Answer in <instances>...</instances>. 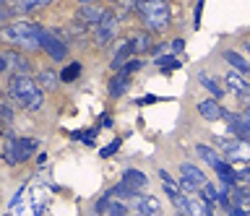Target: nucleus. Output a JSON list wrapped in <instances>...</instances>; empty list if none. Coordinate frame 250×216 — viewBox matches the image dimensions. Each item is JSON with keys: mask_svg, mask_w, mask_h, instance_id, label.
<instances>
[{"mask_svg": "<svg viewBox=\"0 0 250 216\" xmlns=\"http://www.w3.org/2000/svg\"><path fill=\"white\" fill-rule=\"evenodd\" d=\"M8 97L26 112H39L44 107V91L37 86L34 79H29V73H13L8 79Z\"/></svg>", "mask_w": 250, "mask_h": 216, "instance_id": "1", "label": "nucleus"}, {"mask_svg": "<svg viewBox=\"0 0 250 216\" xmlns=\"http://www.w3.org/2000/svg\"><path fill=\"white\" fill-rule=\"evenodd\" d=\"M133 11L138 13L144 29L151 34H162L172 21V11H169L167 0H138Z\"/></svg>", "mask_w": 250, "mask_h": 216, "instance_id": "2", "label": "nucleus"}, {"mask_svg": "<svg viewBox=\"0 0 250 216\" xmlns=\"http://www.w3.org/2000/svg\"><path fill=\"white\" fill-rule=\"evenodd\" d=\"M0 39L13 47H21L26 52L39 50V24L34 21H13V24L0 26Z\"/></svg>", "mask_w": 250, "mask_h": 216, "instance_id": "3", "label": "nucleus"}, {"mask_svg": "<svg viewBox=\"0 0 250 216\" xmlns=\"http://www.w3.org/2000/svg\"><path fill=\"white\" fill-rule=\"evenodd\" d=\"M120 16H117L115 11H109L107 8V13L102 16L97 24H94V32H91V39H94V44L97 47H109V44L115 42V37H117V32H120Z\"/></svg>", "mask_w": 250, "mask_h": 216, "instance_id": "4", "label": "nucleus"}, {"mask_svg": "<svg viewBox=\"0 0 250 216\" xmlns=\"http://www.w3.org/2000/svg\"><path fill=\"white\" fill-rule=\"evenodd\" d=\"M39 50H44L55 63H62L68 58V44L60 37H55L50 29H42V26H39Z\"/></svg>", "mask_w": 250, "mask_h": 216, "instance_id": "5", "label": "nucleus"}, {"mask_svg": "<svg viewBox=\"0 0 250 216\" xmlns=\"http://www.w3.org/2000/svg\"><path fill=\"white\" fill-rule=\"evenodd\" d=\"M203 182H206V175H203L195 164H190V161H183V164H180V182L177 185H180L183 193L198 190Z\"/></svg>", "mask_w": 250, "mask_h": 216, "instance_id": "6", "label": "nucleus"}, {"mask_svg": "<svg viewBox=\"0 0 250 216\" xmlns=\"http://www.w3.org/2000/svg\"><path fill=\"white\" fill-rule=\"evenodd\" d=\"M222 118L227 120V125H229V133L234 138H240V141H248L250 136V115L248 112H222Z\"/></svg>", "mask_w": 250, "mask_h": 216, "instance_id": "7", "label": "nucleus"}, {"mask_svg": "<svg viewBox=\"0 0 250 216\" xmlns=\"http://www.w3.org/2000/svg\"><path fill=\"white\" fill-rule=\"evenodd\" d=\"M94 214H104V216H123L128 214V203L115 196H109V190L94 203Z\"/></svg>", "mask_w": 250, "mask_h": 216, "instance_id": "8", "label": "nucleus"}, {"mask_svg": "<svg viewBox=\"0 0 250 216\" xmlns=\"http://www.w3.org/2000/svg\"><path fill=\"white\" fill-rule=\"evenodd\" d=\"M107 13L104 5H97V3H81V8L76 11V21L83 26H94L97 21Z\"/></svg>", "mask_w": 250, "mask_h": 216, "instance_id": "9", "label": "nucleus"}, {"mask_svg": "<svg viewBox=\"0 0 250 216\" xmlns=\"http://www.w3.org/2000/svg\"><path fill=\"white\" fill-rule=\"evenodd\" d=\"M0 58L5 60V71H13V73H29L31 71V60L16 50H3Z\"/></svg>", "mask_w": 250, "mask_h": 216, "instance_id": "10", "label": "nucleus"}, {"mask_svg": "<svg viewBox=\"0 0 250 216\" xmlns=\"http://www.w3.org/2000/svg\"><path fill=\"white\" fill-rule=\"evenodd\" d=\"M224 83H227V89H229L232 94H237V99H240L242 104L248 102V89L250 86H248V81H245V76H242V73L229 71V73L224 76Z\"/></svg>", "mask_w": 250, "mask_h": 216, "instance_id": "11", "label": "nucleus"}, {"mask_svg": "<svg viewBox=\"0 0 250 216\" xmlns=\"http://www.w3.org/2000/svg\"><path fill=\"white\" fill-rule=\"evenodd\" d=\"M130 203L138 214H146V216H154V214L162 211V200L154 198V196H141V193H136V196L130 198Z\"/></svg>", "mask_w": 250, "mask_h": 216, "instance_id": "12", "label": "nucleus"}, {"mask_svg": "<svg viewBox=\"0 0 250 216\" xmlns=\"http://www.w3.org/2000/svg\"><path fill=\"white\" fill-rule=\"evenodd\" d=\"M37 149H39L37 138H19V136H16V161H19V164L29 161L37 154Z\"/></svg>", "mask_w": 250, "mask_h": 216, "instance_id": "13", "label": "nucleus"}, {"mask_svg": "<svg viewBox=\"0 0 250 216\" xmlns=\"http://www.w3.org/2000/svg\"><path fill=\"white\" fill-rule=\"evenodd\" d=\"M195 110H198V115L203 120H208V122H214V120H222V112H224V107L219 104V99H203V102H198V107H195Z\"/></svg>", "mask_w": 250, "mask_h": 216, "instance_id": "14", "label": "nucleus"}, {"mask_svg": "<svg viewBox=\"0 0 250 216\" xmlns=\"http://www.w3.org/2000/svg\"><path fill=\"white\" fill-rule=\"evenodd\" d=\"M128 86H130V76L115 71V76H112V79H109V83H107V94L112 97V99H120L125 91H128Z\"/></svg>", "mask_w": 250, "mask_h": 216, "instance_id": "15", "label": "nucleus"}, {"mask_svg": "<svg viewBox=\"0 0 250 216\" xmlns=\"http://www.w3.org/2000/svg\"><path fill=\"white\" fill-rule=\"evenodd\" d=\"M128 44H130V50H133V55H141V52H148L151 50V32H146V29H141V32L136 34H130L128 37Z\"/></svg>", "mask_w": 250, "mask_h": 216, "instance_id": "16", "label": "nucleus"}, {"mask_svg": "<svg viewBox=\"0 0 250 216\" xmlns=\"http://www.w3.org/2000/svg\"><path fill=\"white\" fill-rule=\"evenodd\" d=\"M222 143V151H224V157L227 159H245L248 154H245V141H240V138H229V141H219Z\"/></svg>", "mask_w": 250, "mask_h": 216, "instance_id": "17", "label": "nucleus"}, {"mask_svg": "<svg viewBox=\"0 0 250 216\" xmlns=\"http://www.w3.org/2000/svg\"><path fill=\"white\" fill-rule=\"evenodd\" d=\"M211 169H214V172L219 175V180H222L224 185H229V188H232L234 182H237V175H234V167L229 164V159H227V161H224V159H219Z\"/></svg>", "mask_w": 250, "mask_h": 216, "instance_id": "18", "label": "nucleus"}, {"mask_svg": "<svg viewBox=\"0 0 250 216\" xmlns=\"http://www.w3.org/2000/svg\"><path fill=\"white\" fill-rule=\"evenodd\" d=\"M123 182H128L133 190L141 193V190H144L146 185H148V177L141 172V169H133V167H130V169H125V172H123Z\"/></svg>", "mask_w": 250, "mask_h": 216, "instance_id": "19", "label": "nucleus"}, {"mask_svg": "<svg viewBox=\"0 0 250 216\" xmlns=\"http://www.w3.org/2000/svg\"><path fill=\"white\" fill-rule=\"evenodd\" d=\"M222 58L232 65V71H237V73H242V76L248 73V68H250V65H248V60L242 58L237 50H224V52H222Z\"/></svg>", "mask_w": 250, "mask_h": 216, "instance_id": "20", "label": "nucleus"}, {"mask_svg": "<svg viewBox=\"0 0 250 216\" xmlns=\"http://www.w3.org/2000/svg\"><path fill=\"white\" fill-rule=\"evenodd\" d=\"M130 55H133V50H130L128 39H125V42H120V44L115 47V55H112V63H109V68H112V71H120V68H123V63H125V60H128Z\"/></svg>", "mask_w": 250, "mask_h": 216, "instance_id": "21", "label": "nucleus"}, {"mask_svg": "<svg viewBox=\"0 0 250 216\" xmlns=\"http://www.w3.org/2000/svg\"><path fill=\"white\" fill-rule=\"evenodd\" d=\"M185 214H193V216H211V214H214V206L206 203L203 198H198V200H190V198H188Z\"/></svg>", "mask_w": 250, "mask_h": 216, "instance_id": "22", "label": "nucleus"}, {"mask_svg": "<svg viewBox=\"0 0 250 216\" xmlns=\"http://www.w3.org/2000/svg\"><path fill=\"white\" fill-rule=\"evenodd\" d=\"M58 83H60L58 73H52V71H39L37 73V86L42 91H55V89H58Z\"/></svg>", "mask_w": 250, "mask_h": 216, "instance_id": "23", "label": "nucleus"}, {"mask_svg": "<svg viewBox=\"0 0 250 216\" xmlns=\"http://www.w3.org/2000/svg\"><path fill=\"white\" fill-rule=\"evenodd\" d=\"M52 0H16V3L11 5L13 13H31L37 8H44V5H50Z\"/></svg>", "mask_w": 250, "mask_h": 216, "instance_id": "24", "label": "nucleus"}, {"mask_svg": "<svg viewBox=\"0 0 250 216\" xmlns=\"http://www.w3.org/2000/svg\"><path fill=\"white\" fill-rule=\"evenodd\" d=\"M198 83H201V86L206 89L214 99H222V97L227 94V91H224L222 86H219V83H216L214 79H211V76H206V73H198Z\"/></svg>", "mask_w": 250, "mask_h": 216, "instance_id": "25", "label": "nucleus"}, {"mask_svg": "<svg viewBox=\"0 0 250 216\" xmlns=\"http://www.w3.org/2000/svg\"><path fill=\"white\" fill-rule=\"evenodd\" d=\"M81 71H83V65H81V63H68V65L60 71L58 79H60L62 83H73L78 76H81Z\"/></svg>", "mask_w": 250, "mask_h": 216, "instance_id": "26", "label": "nucleus"}, {"mask_svg": "<svg viewBox=\"0 0 250 216\" xmlns=\"http://www.w3.org/2000/svg\"><path fill=\"white\" fill-rule=\"evenodd\" d=\"M195 154H198V157H201L203 161H206L208 167H214L216 161L222 159V157H219V154H216L214 149H211V146H206V143H198V146H195Z\"/></svg>", "mask_w": 250, "mask_h": 216, "instance_id": "27", "label": "nucleus"}, {"mask_svg": "<svg viewBox=\"0 0 250 216\" xmlns=\"http://www.w3.org/2000/svg\"><path fill=\"white\" fill-rule=\"evenodd\" d=\"M136 193H138V190H133L130 185H128V182H123V180L117 182L115 188H109V196H115V198H120V200H130L133 196H136Z\"/></svg>", "mask_w": 250, "mask_h": 216, "instance_id": "28", "label": "nucleus"}, {"mask_svg": "<svg viewBox=\"0 0 250 216\" xmlns=\"http://www.w3.org/2000/svg\"><path fill=\"white\" fill-rule=\"evenodd\" d=\"M156 65H159L162 71L167 73V71H177V68H180V60L172 58V55H156Z\"/></svg>", "mask_w": 250, "mask_h": 216, "instance_id": "29", "label": "nucleus"}, {"mask_svg": "<svg viewBox=\"0 0 250 216\" xmlns=\"http://www.w3.org/2000/svg\"><path fill=\"white\" fill-rule=\"evenodd\" d=\"M198 190H201V198H203V200H206V203H211V206H214V203H216V196H219V190H216V188H214V185H211L208 180H206V182H203V185H201V188H198Z\"/></svg>", "mask_w": 250, "mask_h": 216, "instance_id": "30", "label": "nucleus"}, {"mask_svg": "<svg viewBox=\"0 0 250 216\" xmlns=\"http://www.w3.org/2000/svg\"><path fill=\"white\" fill-rule=\"evenodd\" d=\"M94 136H97V128H91V130H73V133H70V138H73V141H83L86 146H94Z\"/></svg>", "mask_w": 250, "mask_h": 216, "instance_id": "31", "label": "nucleus"}, {"mask_svg": "<svg viewBox=\"0 0 250 216\" xmlns=\"http://www.w3.org/2000/svg\"><path fill=\"white\" fill-rule=\"evenodd\" d=\"M0 122H5V125L13 122V104L11 102H0Z\"/></svg>", "mask_w": 250, "mask_h": 216, "instance_id": "32", "label": "nucleus"}, {"mask_svg": "<svg viewBox=\"0 0 250 216\" xmlns=\"http://www.w3.org/2000/svg\"><path fill=\"white\" fill-rule=\"evenodd\" d=\"M120 146H123V141H120V138H112V141H109V143L104 146V149L99 151V157H102V159H109L112 154H117V149H120Z\"/></svg>", "mask_w": 250, "mask_h": 216, "instance_id": "33", "label": "nucleus"}, {"mask_svg": "<svg viewBox=\"0 0 250 216\" xmlns=\"http://www.w3.org/2000/svg\"><path fill=\"white\" fill-rule=\"evenodd\" d=\"M141 65H144V63H141L138 58H128V60H125V63H123V68H120V73H125V76H130V73H136V71H141Z\"/></svg>", "mask_w": 250, "mask_h": 216, "instance_id": "34", "label": "nucleus"}, {"mask_svg": "<svg viewBox=\"0 0 250 216\" xmlns=\"http://www.w3.org/2000/svg\"><path fill=\"white\" fill-rule=\"evenodd\" d=\"M11 16H13V8H11V5H0V24H5Z\"/></svg>", "mask_w": 250, "mask_h": 216, "instance_id": "35", "label": "nucleus"}, {"mask_svg": "<svg viewBox=\"0 0 250 216\" xmlns=\"http://www.w3.org/2000/svg\"><path fill=\"white\" fill-rule=\"evenodd\" d=\"M154 102H159V97H151V94H148V97H141L136 104H141V107H144V104H154Z\"/></svg>", "mask_w": 250, "mask_h": 216, "instance_id": "36", "label": "nucleus"}, {"mask_svg": "<svg viewBox=\"0 0 250 216\" xmlns=\"http://www.w3.org/2000/svg\"><path fill=\"white\" fill-rule=\"evenodd\" d=\"M183 47H185V39H175V42H172V52H183Z\"/></svg>", "mask_w": 250, "mask_h": 216, "instance_id": "37", "label": "nucleus"}, {"mask_svg": "<svg viewBox=\"0 0 250 216\" xmlns=\"http://www.w3.org/2000/svg\"><path fill=\"white\" fill-rule=\"evenodd\" d=\"M99 125L109 128V125H112V118H109V115H102V118H99Z\"/></svg>", "mask_w": 250, "mask_h": 216, "instance_id": "38", "label": "nucleus"}, {"mask_svg": "<svg viewBox=\"0 0 250 216\" xmlns=\"http://www.w3.org/2000/svg\"><path fill=\"white\" fill-rule=\"evenodd\" d=\"M44 161H47V154H44V151H42V154H37V164H39V167H42V164H44Z\"/></svg>", "mask_w": 250, "mask_h": 216, "instance_id": "39", "label": "nucleus"}, {"mask_svg": "<svg viewBox=\"0 0 250 216\" xmlns=\"http://www.w3.org/2000/svg\"><path fill=\"white\" fill-rule=\"evenodd\" d=\"M78 3H97V0H78Z\"/></svg>", "mask_w": 250, "mask_h": 216, "instance_id": "40", "label": "nucleus"}]
</instances>
